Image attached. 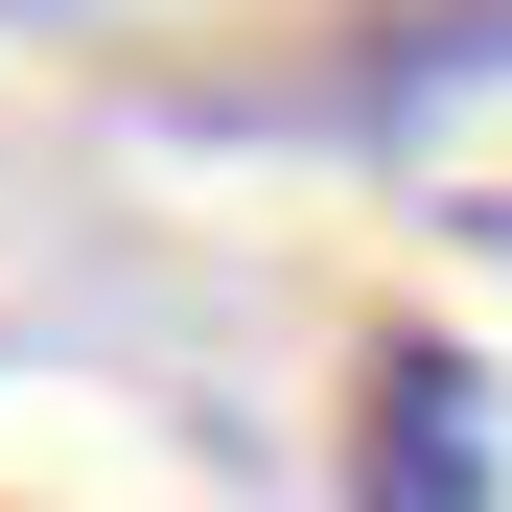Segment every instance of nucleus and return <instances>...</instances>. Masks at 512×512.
<instances>
[{"label": "nucleus", "instance_id": "f03ea898", "mask_svg": "<svg viewBox=\"0 0 512 512\" xmlns=\"http://www.w3.org/2000/svg\"><path fill=\"white\" fill-rule=\"evenodd\" d=\"M466 233H489V256H512V187H489V210H466Z\"/></svg>", "mask_w": 512, "mask_h": 512}, {"label": "nucleus", "instance_id": "f257e3e1", "mask_svg": "<svg viewBox=\"0 0 512 512\" xmlns=\"http://www.w3.org/2000/svg\"><path fill=\"white\" fill-rule=\"evenodd\" d=\"M512 443H489V373L443 350V326H396V350L350 373V512H489Z\"/></svg>", "mask_w": 512, "mask_h": 512}]
</instances>
